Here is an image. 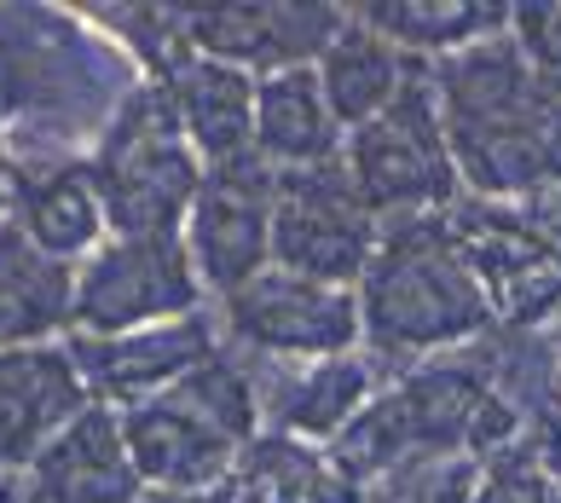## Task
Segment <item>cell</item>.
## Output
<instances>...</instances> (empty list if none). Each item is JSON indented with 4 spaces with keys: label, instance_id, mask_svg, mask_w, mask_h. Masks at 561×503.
<instances>
[{
    "label": "cell",
    "instance_id": "23",
    "mask_svg": "<svg viewBox=\"0 0 561 503\" xmlns=\"http://www.w3.org/2000/svg\"><path fill=\"white\" fill-rule=\"evenodd\" d=\"M469 503H561V423H538L492 451Z\"/></svg>",
    "mask_w": 561,
    "mask_h": 503
},
{
    "label": "cell",
    "instance_id": "31",
    "mask_svg": "<svg viewBox=\"0 0 561 503\" xmlns=\"http://www.w3.org/2000/svg\"><path fill=\"white\" fill-rule=\"evenodd\" d=\"M550 342H556V359H561V324H556V335H550Z\"/></svg>",
    "mask_w": 561,
    "mask_h": 503
},
{
    "label": "cell",
    "instance_id": "5",
    "mask_svg": "<svg viewBox=\"0 0 561 503\" xmlns=\"http://www.w3.org/2000/svg\"><path fill=\"white\" fill-rule=\"evenodd\" d=\"M88 174L105 203L111 238H180L203 192V157L192 151L162 81H139V93L116 111L105 139L93 145Z\"/></svg>",
    "mask_w": 561,
    "mask_h": 503
},
{
    "label": "cell",
    "instance_id": "18",
    "mask_svg": "<svg viewBox=\"0 0 561 503\" xmlns=\"http://www.w3.org/2000/svg\"><path fill=\"white\" fill-rule=\"evenodd\" d=\"M162 93H169L180 128H185V139H192V151L203 157V168L255 157V99H261V81L249 70L192 53L169 81H162Z\"/></svg>",
    "mask_w": 561,
    "mask_h": 503
},
{
    "label": "cell",
    "instance_id": "3",
    "mask_svg": "<svg viewBox=\"0 0 561 503\" xmlns=\"http://www.w3.org/2000/svg\"><path fill=\"white\" fill-rule=\"evenodd\" d=\"M359 319L365 353H377L388 370L463 353L497 330L486 284L451 226V208L382 226L377 261L359 278Z\"/></svg>",
    "mask_w": 561,
    "mask_h": 503
},
{
    "label": "cell",
    "instance_id": "2",
    "mask_svg": "<svg viewBox=\"0 0 561 503\" xmlns=\"http://www.w3.org/2000/svg\"><path fill=\"white\" fill-rule=\"evenodd\" d=\"M463 197L545 203L561 192V76L533 70L510 35L428 65Z\"/></svg>",
    "mask_w": 561,
    "mask_h": 503
},
{
    "label": "cell",
    "instance_id": "27",
    "mask_svg": "<svg viewBox=\"0 0 561 503\" xmlns=\"http://www.w3.org/2000/svg\"><path fill=\"white\" fill-rule=\"evenodd\" d=\"M139 503H226V498L215 487V492H145Z\"/></svg>",
    "mask_w": 561,
    "mask_h": 503
},
{
    "label": "cell",
    "instance_id": "25",
    "mask_svg": "<svg viewBox=\"0 0 561 503\" xmlns=\"http://www.w3.org/2000/svg\"><path fill=\"white\" fill-rule=\"evenodd\" d=\"M319 464H324V446H307V439L266 428L238 457V469L220 487V498L226 503H307L313 498V480H319Z\"/></svg>",
    "mask_w": 561,
    "mask_h": 503
},
{
    "label": "cell",
    "instance_id": "12",
    "mask_svg": "<svg viewBox=\"0 0 561 503\" xmlns=\"http://www.w3.org/2000/svg\"><path fill=\"white\" fill-rule=\"evenodd\" d=\"M353 7L330 0H232V7H192V53L238 65L249 76L313 70L330 41L347 30Z\"/></svg>",
    "mask_w": 561,
    "mask_h": 503
},
{
    "label": "cell",
    "instance_id": "1",
    "mask_svg": "<svg viewBox=\"0 0 561 503\" xmlns=\"http://www.w3.org/2000/svg\"><path fill=\"white\" fill-rule=\"evenodd\" d=\"M116 41L70 7H0V139L12 162H88L139 93Z\"/></svg>",
    "mask_w": 561,
    "mask_h": 503
},
{
    "label": "cell",
    "instance_id": "26",
    "mask_svg": "<svg viewBox=\"0 0 561 503\" xmlns=\"http://www.w3.org/2000/svg\"><path fill=\"white\" fill-rule=\"evenodd\" d=\"M510 41L522 58L545 76H561V0H538V7H510Z\"/></svg>",
    "mask_w": 561,
    "mask_h": 503
},
{
    "label": "cell",
    "instance_id": "11",
    "mask_svg": "<svg viewBox=\"0 0 561 503\" xmlns=\"http://www.w3.org/2000/svg\"><path fill=\"white\" fill-rule=\"evenodd\" d=\"M278 168H266L261 157L215 162L203 168V192L185 220V249L209 301L232 296L249 278H261L273 266V220H278Z\"/></svg>",
    "mask_w": 561,
    "mask_h": 503
},
{
    "label": "cell",
    "instance_id": "21",
    "mask_svg": "<svg viewBox=\"0 0 561 503\" xmlns=\"http://www.w3.org/2000/svg\"><path fill=\"white\" fill-rule=\"evenodd\" d=\"M313 70H319V88L330 99V111H336V122L353 134V128H365V122H377L388 104L405 93V81L417 76L423 65L405 58L382 30H370L365 12L353 7L347 30L330 41V53L319 58Z\"/></svg>",
    "mask_w": 561,
    "mask_h": 503
},
{
    "label": "cell",
    "instance_id": "33",
    "mask_svg": "<svg viewBox=\"0 0 561 503\" xmlns=\"http://www.w3.org/2000/svg\"><path fill=\"white\" fill-rule=\"evenodd\" d=\"M0 480H7V475H0Z\"/></svg>",
    "mask_w": 561,
    "mask_h": 503
},
{
    "label": "cell",
    "instance_id": "32",
    "mask_svg": "<svg viewBox=\"0 0 561 503\" xmlns=\"http://www.w3.org/2000/svg\"><path fill=\"white\" fill-rule=\"evenodd\" d=\"M0 174H7V168H0Z\"/></svg>",
    "mask_w": 561,
    "mask_h": 503
},
{
    "label": "cell",
    "instance_id": "4",
    "mask_svg": "<svg viewBox=\"0 0 561 503\" xmlns=\"http://www.w3.org/2000/svg\"><path fill=\"white\" fill-rule=\"evenodd\" d=\"M122 434H128L145 492H215L232 480L238 457L266 434L261 376L243 353L220 347L174 388L122 411Z\"/></svg>",
    "mask_w": 561,
    "mask_h": 503
},
{
    "label": "cell",
    "instance_id": "15",
    "mask_svg": "<svg viewBox=\"0 0 561 503\" xmlns=\"http://www.w3.org/2000/svg\"><path fill=\"white\" fill-rule=\"evenodd\" d=\"M88 405H99L70 359V342L0 353V475L18 480Z\"/></svg>",
    "mask_w": 561,
    "mask_h": 503
},
{
    "label": "cell",
    "instance_id": "24",
    "mask_svg": "<svg viewBox=\"0 0 561 503\" xmlns=\"http://www.w3.org/2000/svg\"><path fill=\"white\" fill-rule=\"evenodd\" d=\"M145 81H169L192 58V7H81Z\"/></svg>",
    "mask_w": 561,
    "mask_h": 503
},
{
    "label": "cell",
    "instance_id": "22",
    "mask_svg": "<svg viewBox=\"0 0 561 503\" xmlns=\"http://www.w3.org/2000/svg\"><path fill=\"white\" fill-rule=\"evenodd\" d=\"M359 12L370 30H382L417 65H440V58L469 53L492 35H510V7H474V0H388V7Z\"/></svg>",
    "mask_w": 561,
    "mask_h": 503
},
{
    "label": "cell",
    "instance_id": "16",
    "mask_svg": "<svg viewBox=\"0 0 561 503\" xmlns=\"http://www.w3.org/2000/svg\"><path fill=\"white\" fill-rule=\"evenodd\" d=\"M18 480H24L30 503H139L145 498L116 405H88Z\"/></svg>",
    "mask_w": 561,
    "mask_h": 503
},
{
    "label": "cell",
    "instance_id": "10",
    "mask_svg": "<svg viewBox=\"0 0 561 503\" xmlns=\"http://www.w3.org/2000/svg\"><path fill=\"white\" fill-rule=\"evenodd\" d=\"M377 243H382V215L359 197V185L342 162L278 180L273 266L359 289L365 266L377 261Z\"/></svg>",
    "mask_w": 561,
    "mask_h": 503
},
{
    "label": "cell",
    "instance_id": "14",
    "mask_svg": "<svg viewBox=\"0 0 561 503\" xmlns=\"http://www.w3.org/2000/svg\"><path fill=\"white\" fill-rule=\"evenodd\" d=\"M255 365V359H249ZM261 376V416L273 434L307 439V446H336L359 423L365 405L382 393L388 365L377 353H336V359H301V365H255Z\"/></svg>",
    "mask_w": 561,
    "mask_h": 503
},
{
    "label": "cell",
    "instance_id": "20",
    "mask_svg": "<svg viewBox=\"0 0 561 503\" xmlns=\"http://www.w3.org/2000/svg\"><path fill=\"white\" fill-rule=\"evenodd\" d=\"M76 324V266L35 249L12 220H0V353L65 342Z\"/></svg>",
    "mask_w": 561,
    "mask_h": 503
},
{
    "label": "cell",
    "instance_id": "8",
    "mask_svg": "<svg viewBox=\"0 0 561 503\" xmlns=\"http://www.w3.org/2000/svg\"><path fill=\"white\" fill-rule=\"evenodd\" d=\"M474 272L486 284L497 330H538L561 312V208L545 203H481L451 208Z\"/></svg>",
    "mask_w": 561,
    "mask_h": 503
},
{
    "label": "cell",
    "instance_id": "19",
    "mask_svg": "<svg viewBox=\"0 0 561 503\" xmlns=\"http://www.w3.org/2000/svg\"><path fill=\"white\" fill-rule=\"evenodd\" d=\"M347 151V128L330 111L319 88V70H284L261 76L255 99V157L278 174H307V168H330Z\"/></svg>",
    "mask_w": 561,
    "mask_h": 503
},
{
    "label": "cell",
    "instance_id": "30",
    "mask_svg": "<svg viewBox=\"0 0 561 503\" xmlns=\"http://www.w3.org/2000/svg\"><path fill=\"white\" fill-rule=\"evenodd\" d=\"M400 503H446V498H400Z\"/></svg>",
    "mask_w": 561,
    "mask_h": 503
},
{
    "label": "cell",
    "instance_id": "28",
    "mask_svg": "<svg viewBox=\"0 0 561 503\" xmlns=\"http://www.w3.org/2000/svg\"><path fill=\"white\" fill-rule=\"evenodd\" d=\"M0 503H30L24 498V480H0Z\"/></svg>",
    "mask_w": 561,
    "mask_h": 503
},
{
    "label": "cell",
    "instance_id": "29",
    "mask_svg": "<svg viewBox=\"0 0 561 503\" xmlns=\"http://www.w3.org/2000/svg\"><path fill=\"white\" fill-rule=\"evenodd\" d=\"M0 220H7V174H0Z\"/></svg>",
    "mask_w": 561,
    "mask_h": 503
},
{
    "label": "cell",
    "instance_id": "7",
    "mask_svg": "<svg viewBox=\"0 0 561 503\" xmlns=\"http://www.w3.org/2000/svg\"><path fill=\"white\" fill-rule=\"evenodd\" d=\"M215 319L226 347L255 365H301V359H336L365 347L359 289L319 284L301 272L266 266L261 278L215 301Z\"/></svg>",
    "mask_w": 561,
    "mask_h": 503
},
{
    "label": "cell",
    "instance_id": "6",
    "mask_svg": "<svg viewBox=\"0 0 561 503\" xmlns=\"http://www.w3.org/2000/svg\"><path fill=\"white\" fill-rule=\"evenodd\" d=\"M342 168L359 185V197L382 215V226L411 215H446L463 203V174H457L428 65L405 81V93L377 122L347 134Z\"/></svg>",
    "mask_w": 561,
    "mask_h": 503
},
{
    "label": "cell",
    "instance_id": "13",
    "mask_svg": "<svg viewBox=\"0 0 561 503\" xmlns=\"http://www.w3.org/2000/svg\"><path fill=\"white\" fill-rule=\"evenodd\" d=\"M65 342H70V359L93 400L128 411L139 400H151V393L174 388L197 365H209L226 347V335H220L215 307H203V312H185V319H169V324H145L128 335H76L70 330Z\"/></svg>",
    "mask_w": 561,
    "mask_h": 503
},
{
    "label": "cell",
    "instance_id": "17",
    "mask_svg": "<svg viewBox=\"0 0 561 503\" xmlns=\"http://www.w3.org/2000/svg\"><path fill=\"white\" fill-rule=\"evenodd\" d=\"M7 220L53 261L81 266L111 238L105 203L88 162H12L7 168Z\"/></svg>",
    "mask_w": 561,
    "mask_h": 503
},
{
    "label": "cell",
    "instance_id": "9",
    "mask_svg": "<svg viewBox=\"0 0 561 503\" xmlns=\"http://www.w3.org/2000/svg\"><path fill=\"white\" fill-rule=\"evenodd\" d=\"M215 307L185 238H105L76 266V335H128Z\"/></svg>",
    "mask_w": 561,
    "mask_h": 503
}]
</instances>
